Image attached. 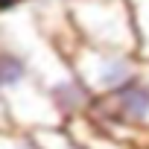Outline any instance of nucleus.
Here are the masks:
<instances>
[{
	"mask_svg": "<svg viewBox=\"0 0 149 149\" xmlns=\"http://www.w3.org/2000/svg\"><path fill=\"white\" fill-rule=\"evenodd\" d=\"M0 102H3V111L12 129L32 134L41 129L64 126L61 114L50 102L26 56L18 53L3 35H0Z\"/></svg>",
	"mask_w": 149,
	"mask_h": 149,
	"instance_id": "nucleus-1",
	"label": "nucleus"
},
{
	"mask_svg": "<svg viewBox=\"0 0 149 149\" xmlns=\"http://www.w3.org/2000/svg\"><path fill=\"white\" fill-rule=\"evenodd\" d=\"M64 12L82 44L137 56V35L129 0H67Z\"/></svg>",
	"mask_w": 149,
	"mask_h": 149,
	"instance_id": "nucleus-2",
	"label": "nucleus"
},
{
	"mask_svg": "<svg viewBox=\"0 0 149 149\" xmlns=\"http://www.w3.org/2000/svg\"><path fill=\"white\" fill-rule=\"evenodd\" d=\"M64 58L94 102L120 94L123 88H129L132 82H137L143 76V61L134 53L102 50V47L76 41L64 53Z\"/></svg>",
	"mask_w": 149,
	"mask_h": 149,
	"instance_id": "nucleus-3",
	"label": "nucleus"
},
{
	"mask_svg": "<svg viewBox=\"0 0 149 149\" xmlns=\"http://www.w3.org/2000/svg\"><path fill=\"white\" fill-rule=\"evenodd\" d=\"M88 117L114 137L149 149V79L140 76L120 94L97 100Z\"/></svg>",
	"mask_w": 149,
	"mask_h": 149,
	"instance_id": "nucleus-4",
	"label": "nucleus"
},
{
	"mask_svg": "<svg viewBox=\"0 0 149 149\" xmlns=\"http://www.w3.org/2000/svg\"><path fill=\"white\" fill-rule=\"evenodd\" d=\"M64 129L76 137L85 149H140V146H134V143H129V140L114 137L111 132H105V129H102L100 123H94L91 117L70 120V123H64Z\"/></svg>",
	"mask_w": 149,
	"mask_h": 149,
	"instance_id": "nucleus-5",
	"label": "nucleus"
},
{
	"mask_svg": "<svg viewBox=\"0 0 149 149\" xmlns=\"http://www.w3.org/2000/svg\"><path fill=\"white\" fill-rule=\"evenodd\" d=\"M129 9L137 35V58L146 64L149 61V0H129Z\"/></svg>",
	"mask_w": 149,
	"mask_h": 149,
	"instance_id": "nucleus-6",
	"label": "nucleus"
},
{
	"mask_svg": "<svg viewBox=\"0 0 149 149\" xmlns=\"http://www.w3.org/2000/svg\"><path fill=\"white\" fill-rule=\"evenodd\" d=\"M32 134L41 143V149H85L64 126H58V129H41V132H32Z\"/></svg>",
	"mask_w": 149,
	"mask_h": 149,
	"instance_id": "nucleus-7",
	"label": "nucleus"
},
{
	"mask_svg": "<svg viewBox=\"0 0 149 149\" xmlns=\"http://www.w3.org/2000/svg\"><path fill=\"white\" fill-rule=\"evenodd\" d=\"M0 149H41L35 134L21 132V129H0Z\"/></svg>",
	"mask_w": 149,
	"mask_h": 149,
	"instance_id": "nucleus-8",
	"label": "nucleus"
},
{
	"mask_svg": "<svg viewBox=\"0 0 149 149\" xmlns=\"http://www.w3.org/2000/svg\"><path fill=\"white\" fill-rule=\"evenodd\" d=\"M0 129H9V117L3 111V102H0Z\"/></svg>",
	"mask_w": 149,
	"mask_h": 149,
	"instance_id": "nucleus-9",
	"label": "nucleus"
},
{
	"mask_svg": "<svg viewBox=\"0 0 149 149\" xmlns=\"http://www.w3.org/2000/svg\"><path fill=\"white\" fill-rule=\"evenodd\" d=\"M15 6V0H0V15H3V12H9Z\"/></svg>",
	"mask_w": 149,
	"mask_h": 149,
	"instance_id": "nucleus-10",
	"label": "nucleus"
},
{
	"mask_svg": "<svg viewBox=\"0 0 149 149\" xmlns=\"http://www.w3.org/2000/svg\"><path fill=\"white\" fill-rule=\"evenodd\" d=\"M143 76H146V79H149V61H146V64H143Z\"/></svg>",
	"mask_w": 149,
	"mask_h": 149,
	"instance_id": "nucleus-11",
	"label": "nucleus"
},
{
	"mask_svg": "<svg viewBox=\"0 0 149 149\" xmlns=\"http://www.w3.org/2000/svg\"><path fill=\"white\" fill-rule=\"evenodd\" d=\"M15 3H21V0H15Z\"/></svg>",
	"mask_w": 149,
	"mask_h": 149,
	"instance_id": "nucleus-12",
	"label": "nucleus"
}]
</instances>
